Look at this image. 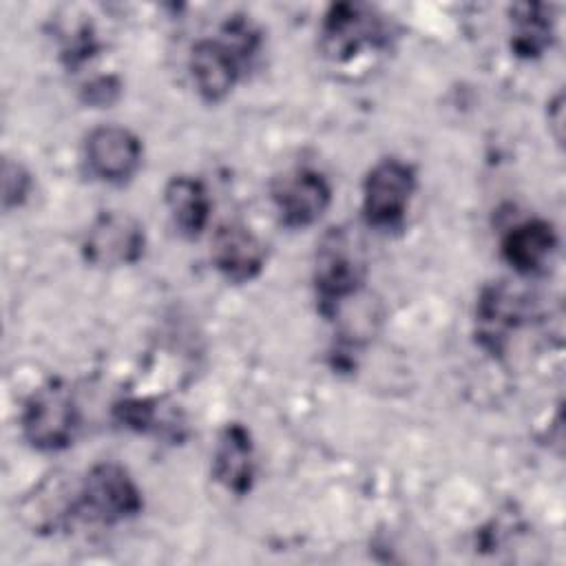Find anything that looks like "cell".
Here are the masks:
<instances>
[{
	"label": "cell",
	"instance_id": "obj_5",
	"mask_svg": "<svg viewBox=\"0 0 566 566\" xmlns=\"http://www.w3.org/2000/svg\"><path fill=\"white\" fill-rule=\"evenodd\" d=\"M416 192V170L411 164L387 157L374 164L363 181V217L376 230L402 226Z\"/></svg>",
	"mask_w": 566,
	"mask_h": 566
},
{
	"label": "cell",
	"instance_id": "obj_8",
	"mask_svg": "<svg viewBox=\"0 0 566 566\" xmlns=\"http://www.w3.org/2000/svg\"><path fill=\"white\" fill-rule=\"evenodd\" d=\"M144 148L139 137L117 124L93 128L84 139V161L88 172L113 186H122L135 177L142 166Z\"/></svg>",
	"mask_w": 566,
	"mask_h": 566
},
{
	"label": "cell",
	"instance_id": "obj_9",
	"mask_svg": "<svg viewBox=\"0 0 566 566\" xmlns=\"http://www.w3.org/2000/svg\"><path fill=\"white\" fill-rule=\"evenodd\" d=\"M526 318L524 296L509 283L497 281L482 287L475 303V340L493 358L506 354L511 336Z\"/></svg>",
	"mask_w": 566,
	"mask_h": 566
},
{
	"label": "cell",
	"instance_id": "obj_18",
	"mask_svg": "<svg viewBox=\"0 0 566 566\" xmlns=\"http://www.w3.org/2000/svg\"><path fill=\"white\" fill-rule=\"evenodd\" d=\"M122 93V84L117 77L113 75H99V77H93L91 82L84 84L82 88V99L88 104V106H111Z\"/></svg>",
	"mask_w": 566,
	"mask_h": 566
},
{
	"label": "cell",
	"instance_id": "obj_7",
	"mask_svg": "<svg viewBox=\"0 0 566 566\" xmlns=\"http://www.w3.org/2000/svg\"><path fill=\"white\" fill-rule=\"evenodd\" d=\"M272 203L279 221L290 230L314 226L332 203V186L314 168H292L272 184Z\"/></svg>",
	"mask_w": 566,
	"mask_h": 566
},
{
	"label": "cell",
	"instance_id": "obj_1",
	"mask_svg": "<svg viewBox=\"0 0 566 566\" xmlns=\"http://www.w3.org/2000/svg\"><path fill=\"white\" fill-rule=\"evenodd\" d=\"M367 276V265L354 237L343 228L329 230L316 250L314 261V290L318 312L334 318L340 307L354 298Z\"/></svg>",
	"mask_w": 566,
	"mask_h": 566
},
{
	"label": "cell",
	"instance_id": "obj_17",
	"mask_svg": "<svg viewBox=\"0 0 566 566\" xmlns=\"http://www.w3.org/2000/svg\"><path fill=\"white\" fill-rule=\"evenodd\" d=\"M113 411H115V420L126 429H133L139 433L155 429L157 407L148 398H124L113 407Z\"/></svg>",
	"mask_w": 566,
	"mask_h": 566
},
{
	"label": "cell",
	"instance_id": "obj_19",
	"mask_svg": "<svg viewBox=\"0 0 566 566\" xmlns=\"http://www.w3.org/2000/svg\"><path fill=\"white\" fill-rule=\"evenodd\" d=\"M551 108L555 111V115H553V117H548V119L557 126V130H555V139H557V142H562V93L555 97V102L551 104Z\"/></svg>",
	"mask_w": 566,
	"mask_h": 566
},
{
	"label": "cell",
	"instance_id": "obj_15",
	"mask_svg": "<svg viewBox=\"0 0 566 566\" xmlns=\"http://www.w3.org/2000/svg\"><path fill=\"white\" fill-rule=\"evenodd\" d=\"M511 51L522 60L542 57L555 40L553 9L542 2H522L511 7Z\"/></svg>",
	"mask_w": 566,
	"mask_h": 566
},
{
	"label": "cell",
	"instance_id": "obj_16",
	"mask_svg": "<svg viewBox=\"0 0 566 566\" xmlns=\"http://www.w3.org/2000/svg\"><path fill=\"white\" fill-rule=\"evenodd\" d=\"M31 172L20 164L9 157L2 161V208L13 210L20 208L29 192H31Z\"/></svg>",
	"mask_w": 566,
	"mask_h": 566
},
{
	"label": "cell",
	"instance_id": "obj_3",
	"mask_svg": "<svg viewBox=\"0 0 566 566\" xmlns=\"http://www.w3.org/2000/svg\"><path fill=\"white\" fill-rule=\"evenodd\" d=\"M24 440L38 451L66 449L80 427V409L73 389L51 378L29 394L20 413Z\"/></svg>",
	"mask_w": 566,
	"mask_h": 566
},
{
	"label": "cell",
	"instance_id": "obj_11",
	"mask_svg": "<svg viewBox=\"0 0 566 566\" xmlns=\"http://www.w3.org/2000/svg\"><path fill=\"white\" fill-rule=\"evenodd\" d=\"M214 270L234 285L254 281L268 261L265 243L243 223L230 221L214 230L210 241Z\"/></svg>",
	"mask_w": 566,
	"mask_h": 566
},
{
	"label": "cell",
	"instance_id": "obj_12",
	"mask_svg": "<svg viewBox=\"0 0 566 566\" xmlns=\"http://www.w3.org/2000/svg\"><path fill=\"white\" fill-rule=\"evenodd\" d=\"M256 473L254 442L241 422H228L212 451V478L230 493L245 495L252 491Z\"/></svg>",
	"mask_w": 566,
	"mask_h": 566
},
{
	"label": "cell",
	"instance_id": "obj_6",
	"mask_svg": "<svg viewBox=\"0 0 566 566\" xmlns=\"http://www.w3.org/2000/svg\"><path fill=\"white\" fill-rule=\"evenodd\" d=\"M144 226L126 212L106 210L93 219L82 239V256L95 268L133 265L144 256Z\"/></svg>",
	"mask_w": 566,
	"mask_h": 566
},
{
	"label": "cell",
	"instance_id": "obj_10",
	"mask_svg": "<svg viewBox=\"0 0 566 566\" xmlns=\"http://www.w3.org/2000/svg\"><path fill=\"white\" fill-rule=\"evenodd\" d=\"M248 57L226 38H201L192 44L188 69L199 97L208 104L223 102L239 82Z\"/></svg>",
	"mask_w": 566,
	"mask_h": 566
},
{
	"label": "cell",
	"instance_id": "obj_14",
	"mask_svg": "<svg viewBox=\"0 0 566 566\" xmlns=\"http://www.w3.org/2000/svg\"><path fill=\"white\" fill-rule=\"evenodd\" d=\"M164 203L177 232L186 239H199L210 221L212 201L201 179L175 175L164 188Z\"/></svg>",
	"mask_w": 566,
	"mask_h": 566
},
{
	"label": "cell",
	"instance_id": "obj_2",
	"mask_svg": "<svg viewBox=\"0 0 566 566\" xmlns=\"http://www.w3.org/2000/svg\"><path fill=\"white\" fill-rule=\"evenodd\" d=\"M144 509L142 489L119 462L93 464L75 489V517L113 526L135 517Z\"/></svg>",
	"mask_w": 566,
	"mask_h": 566
},
{
	"label": "cell",
	"instance_id": "obj_13",
	"mask_svg": "<svg viewBox=\"0 0 566 566\" xmlns=\"http://www.w3.org/2000/svg\"><path fill=\"white\" fill-rule=\"evenodd\" d=\"M555 250V226L537 217L511 226L500 241V254L506 261V265H511L517 274L524 276L542 272L548 265Z\"/></svg>",
	"mask_w": 566,
	"mask_h": 566
},
{
	"label": "cell",
	"instance_id": "obj_4",
	"mask_svg": "<svg viewBox=\"0 0 566 566\" xmlns=\"http://www.w3.org/2000/svg\"><path fill=\"white\" fill-rule=\"evenodd\" d=\"M389 42V24L385 15L365 2H334L327 7L318 44L327 60L349 62L365 49H380Z\"/></svg>",
	"mask_w": 566,
	"mask_h": 566
}]
</instances>
